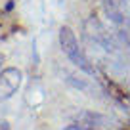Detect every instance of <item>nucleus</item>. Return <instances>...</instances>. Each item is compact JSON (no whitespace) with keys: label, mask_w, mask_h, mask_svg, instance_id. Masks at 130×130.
<instances>
[{"label":"nucleus","mask_w":130,"mask_h":130,"mask_svg":"<svg viewBox=\"0 0 130 130\" xmlns=\"http://www.w3.org/2000/svg\"><path fill=\"white\" fill-rule=\"evenodd\" d=\"M59 46H61V50H63V54L71 59V63L77 65L80 71H84L86 75L96 73L94 65L90 63V59L84 56L82 48L78 46V40H77V37H75L73 29L67 27V25H63V27L59 29Z\"/></svg>","instance_id":"f257e3e1"},{"label":"nucleus","mask_w":130,"mask_h":130,"mask_svg":"<svg viewBox=\"0 0 130 130\" xmlns=\"http://www.w3.org/2000/svg\"><path fill=\"white\" fill-rule=\"evenodd\" d=\"M21 84V71L8 67L0 73V98H10Z\"/></svg>","instance_id":"f03ea898"},{"label":"nucleus","mask_w":130,"mask_h":130,"mask_svg":"<svg viewBox=\"0 0 130 130\" xmlns=\"http://www.w3.org/2000/svg\"><path fill=\"white\" fill-rule=\"evenodd\" d=\"M78 119L80 124L90 130H111V121L100 113H82Z\"/></svg>","instance_id":"7ed1b4c3"},{"label":"nucleus","mask_w":130,"mask_h":130,"mask_svg":"<svg viewBox=\"0 0 130 130\" xmlns=\"http://www.w3.org/2000/svg\"><path fill=\"white\" fill-rule=\"evenodd\" d=\"M63 130H90V128H86L82 124H69V126H65Z\"/></svg>","instance_id":"20e7f679"},{"label":"nucleus","mask_w":130,"mask_h":130,"mask_svg":"<svg viewBox=\"0 0 130 130\" xmlns=\"http://www.w3.org/2000/svg\"><path fill=\"white\" fill-rule=\"evenodd\" d=\"M0 130H10V122L8 121H0Z\"/></svg>","instance_id":"39448f33"}]
</instances>
